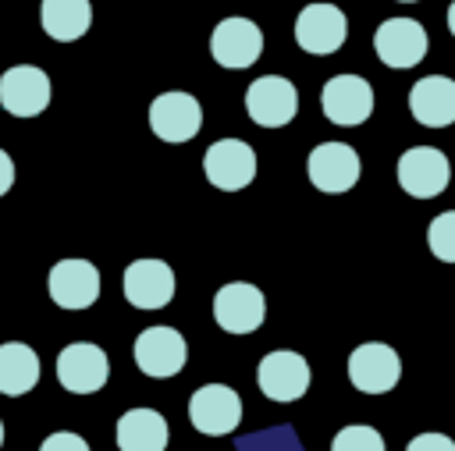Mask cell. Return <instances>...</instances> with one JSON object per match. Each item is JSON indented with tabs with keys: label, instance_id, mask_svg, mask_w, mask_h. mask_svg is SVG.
Instances as JSON below:
<instances>
[{
	"label": "cell",
	"instance_id": "cell-17",
	"mask_svg": "<svg viewBox=\"0 0 455 451\" xmlns=\"http://www.w3.org/2000/svg\"><path fill=\"white\" fill-rule=\"evenodd\" d=\"M124 298L142 309H164L174 298V270L164 259H135L124 266Z\"/></svg>",
	"mask_w": 455,
	"mask_h": 451
},
{
	"label": "cell",
	"instance_id": "cell-15",
	"mask_svg": "<svg viewBox=\"0 0 455 451\" xmlns=\"http://www.w3.org/2000/svg\"><path fill=\"white\" fill-rule=\"evenodd\" d=\"M185 359H188V344L174 327H146L135 337V366L146 376L167 380V376L181 373Z\"/></svg>",
	"mask_w": 455,
	"mask_h": 451
},
{
	"label": "cell",
	"instance_id": "cell-21",
	"mask_svg": "<svg viewBox=\"0 0 455 451\" xmlns=\"http://www.w3.org/2000/svg\"><path fill=\"white\" fill-rule=\"evenodd\" d=\"M39 25L57 43L82 39L89 32V25H92V4L89 0H43Z\"/></svg>",
	"mask_w": 455,
	"mask_h": 451
},
{
	"label": "cell",
	"instance_id": "cell-26",
	"mask_svg": "<svg viewBox=\"0 0 455 451\" xmlns=\"http://www.w3.org/2000/svg\"><path fill=\"white\" fill-rule=\"evenodd\" d=\"M405 451H455V440L448 433H416Z\"/></svg>",
	"mask_w": 455,
	"mask_h": 451
},
{
	"label": "cell",
	"instance_id": "cell-8",
	"mask_svg": "<svg viewBox=\"0 0 455 451\" xmlns=\"http://www.w3.org/2000/svg\"><path fill=\"white\" fill-rule=\"evenodd\" d=\"M149 128L164 142H188L203 128V107L192 92H160L149 103Z\"/></svg>",
	"mask_w": 455,
	"mask_h": 451
},
{
	"label": "cell",
	"instance_id": "cell-6",
	"mask_svg": "<svg viewBox=\"0 0 455 451\" xmlns=\"http://www.w3.org/2000/svg\"><path fill=\"white\" fill-rule=\"evenodd\" d=\"M210 53L220 67L228 71H242V67H252L263 53V32L256 21L249 18H224L220 25H213V36H210Z\"/></svg>",
	"mask_w": 455,
	"mask_h": 451
},
{
	"label": "cell",
	"instance_id": "cell-27",
	"mask_svg": "<svg viewBox=\"0 0 455 451\" xmlns=\"http://www.w3.org/2000/svg\"><path fill=\"white\" fill-rule=\"evenodd\" d=\"M11 185H14V160L0 149V195H7Z\"/></svg>",
	"mask_w": 455,
	"mask_h": 451
},
{
	"label": "cell",
	"instance_id": "cell-30",
	"mask_svg": "<svg viewBox=\"0 0 455 451\" xmlns=\"http://www.w3.org/2000/svg\"><path fill=\"white\" fill-rule=\"evenodd\" d=\"M398 4H416V0H398Z\"/></svg>",
	"mask_w": 455,
	"mask_h": 451
},
{
	"label": "cell",
	"instance_id": "cell-19",
	"mask_svg": "<svg viewBox=\"0 0 455 451\" xmlns=\"http://www.w3.org/2000/svg\"><path fill=\"white\" fill-rule=\"evenodd\" d=\"M409 110L423 128L455 124V82L448 75H427L409 92Z\"/></svg>",
	"mask_w": 455,
	"mask_h": 451
},
{
	"label": "cell",
	"instance_id": "cell-28",
	"mask_svg": "<svg viewBox=\"0 0 455 451\" xmlns=\"http://www.w3.org/2000/svg\"><path fill=\"white\" fill-rule=\"evenodd\" d=\"M448 28H451V36H455V0H451V7H448Z\"/></svg>",
	"mask_w": 455,
	"mask_h": 451
},
{
	"label": "cell",
	"instance_id": "cell-11",
	"mask_svg": "<svg viewBox=\"0 0 455 451\" xmlns=\"http://www.w3.org/2000/svg\"><path fill=\"white\" fill-rule=\"evenodd\" d=\"M188 419L206 437H224L242 423V398L228 384H203L188 398Z\"/></svg>",
	"mask_w": 455,
	"mask_h": 451
},
{
	"label": "cell",
	"instance_id": "cell-3",
	"mask_svg": "<svg viewBox=\"0 0 455 451\" xmlns=\"http://www.w3.org/2000/svg\"><path fill=\"white\" fill-rule=\"evenodd\" d=\"M0 107L11 117H36L50 107V75L36 64H14L0 75Z\"/></svg>",
	"mask_w": 455,
	"mask_h": 451
},
{
	"label": "cell",
	"instance_id": "cell-23",
	"mask_svg": "<svg viewBox=\"0 0 455 451\" xmlns=\"http://www.w3.org/2000/svg\"><path fill=\"white\" fill-rule=\"evenodd\" d=\"M427 245L441 263H455V210L437 213L427 227Z\"/></svg>",
	"mask_w": 455,
	"mask_h": 451
},
{
	"label": "cell",
	"instance_id": "cell-20",
	"mask_svg": "<svg viewBox=\"0 0 455 451\" xmlns=\"http://www.w3.org/2000/svg\"><path fill=\"white\" fill-rule=\"evenodd\" d=\"M167 440H171V430L156 408H128L117 419V447L121 451H164Z\"/></svg>",
	"mask_w": 455,
	"mask_h": 451
},
{
	"label": "cell",
	"instance_id": "cell-13",
	"mask_svg": "<svg viewBox=\"0 0 455 451\" xmlns=\"http://www.w3.org/2000/svg\"><path fill=\"white\" fill-rule=\"evenodd\" d=\"M267 316L263 291L245 281H231L213 295V320L228 334H252Z\"/></svg>",
	"mask_w": 455,
	"mask_h": 451
},
{
	"label": "cell",
	"instance_id": "cell-9",
	"mask_svg": "<svg viewBox=\"0 0 455 451\" xmlns=\"http://www.w3.org/2000/svg\"><path fill=\"white\" fill-rule=\"evenodd\" d=\"M110 376V359L100 344L89 341H75L68 348H60L57 355V380L64 391L71 394H92L107 384Z\"/></svg>",
	"mask_w": 455,
	"mask_h": 451
},
{
	"label": "cell",
	"instance_id": "cell-5",
	"mask_svg": "<svg viewBox=\"0 0 455 451\" xmlns=\"http://www.w3.org/2000/svg\"><path fill=\"white\" fill-rule=\"evenodd\" d=\"M256 384L270 401H299L309 391V362L299 352H267L256 366Z\"/></svg>",
	"mask_w": 455,
	"mask_h": 451
},
{
	"label": "cell",
	"instance_id": "cell-12",
	"mask_svg": "<svg viewBox=\"0 0 455 451\" xmlns=\"http://www.w3.org/2000/svg\"><path fill=\"white\" fill-rule=\"evenodd\" d=\"M245 110L259 128H284L299 110V92L284 75H263L245 89Z\"/></svg>",
	"mask_w": 455,
	"mask_h": 451
},
{
	"label": "cell",
	"instance_id": "cell-1",
	"mask_svg": "<svg viewBox=\"0 0 455 451\" xmlns=\"http://www.w3.org/2000/svg\"><path fill=\"white\" fill-rule=\"evenodd\" d=\"M451 181V163L441 149L434 146H412L398 156V185L412 199H434L448 188Z\"/></svg>",
	"mask_w": 455,
	"mask_h": 451
},
{
	"label": "cell",
	"instance_id": "cell-18",
	"mask_svg": "<svg viewBox=\"0 0 455 451\" xmlns=\"http://www.w3.org/2000/svg\"><path fill=\"white\" fill-rule=\"evenodd\" d=\"M46 288L60 309H89L100 298V270L89 259H60L53 263Z\"/></svg>",
	"mask_w": 455,
	"mask_h": 451
},
{
	"label": "cell",
	"instance_id": "cell-14",
	"mask_svg": "<svg viewBox=\"0 0 455 451\" xmlns=\"http://www.w3.org/2000/svg\"><path fill=\"white\" fill-rule=\"evenodd\" d=\"M427 28L419 25V21H412V18H387L384 25H377V32H373V50H377V57L387 64V67H395V71H402V67H416L423 57H427Z\"/></svg>",
	"mask_w": 455,
	"mask_h": 451
},
{
	"label": "cell",
	"instance_id": "cell-4",
	"mask_svg": "<svg viewBox=\"0 0 455 451\" xmlns=\"http://www.w3.org/2000/svg\"><path fill=\"white\" fill-rule=\"evenodd\" d=\"M203 170L206 181L220 192H238L256 178V153L242 138H217L203 153Z\"/></svg>",
	"mask_w": 455,
	"mask_h": 451
},
{
	"label": "cell",
	"instance_id": "cell-7",
	"mask_svg": "<svg viewBox=\"0 0 455 451\" xmlns=\"http://www.w3.org/2000/svg\"><path fill=\"white\" fill-rule=\"evenodd\" d=\"M320 110L331 124L355 128L373 114V89L359 75H334L320 92Z\"/></svg>",
	"mask_w": 455,
	"mask_h": 451
},
{
	"label": "cell",
	"instance_id": "cell-25",
	"mask_svg": "<svg viewBox=\"0 0 455 451\" xmlns=\"http://www.w3.org/2000/svg\"><path fill=\"white\" fill-rule=\"evenodd\" d=\"M39 451H89V444H85V437H78L71 430H57L39 444Z\"/></svg>",
	"mask_w": 455,
	"mask_h": 451
},
{
	"label": "cell",
	"instance_id": "cell-16",
	"mask_svg": "<svg viewBox=\"0 0 455 451\" xmlns=\"http://www.w3.org/2000/svg\"><path fill=\"white\" fill-rule=\"evenodd\" d=\"M306 170H309L313 188L338 195V192H348L359 181L363 163H359V153L352 146H345V142H323V146H316L309 153Z\"/></svg>",
	"mask_w": 455,
	"mask_h": 451
},
{
	"label": "cell",
	"instance_id": "cell-24",
	"mask_svg": "<svg viewBox=\"0 0 455 451\" xmlns=\"http://www.w3.org/2000/svg\"><path fill=\"white\" fill-rule=\"evenodd\" d=\"M331 451H387V444L373 426H359L355 423V426H345V430L334 433Z\"/></svg>",
	"mask_w": 455,
	"mask_h": 451
},
{
	"label": "cell",
	"instance_id": "cell-10",
	"mask_svg": "<svg viewBox=\"0 0 455 451\" xmlns=\"http://www.w3.org/2000/svg\"><path fill=\"white\" fill-rule=\"evenodd\" d=\"M402 376V359L384 341H366L348 355V380L363 394H387Z\"/></svg>",
	"mask_w": 455,
	"mask_h": 451
},
{
	"label": "cell",
	"instance_id": "cell-29",
	"mask_svg": "<svg viewBox=\"0 0 455 451\" xmlns=\"http://www.w3.org/2000/svg\"><path fill=\"white\" fill-rule=\"evenodd\" d=\"M0 444H4V423H0Z\"/></svg>",
	"mask_w": 455,
	"mask_h": 451
},
{
	"label": "cell",
	"instance_id": "cell-2",
	"mask_svg": "<svg viewBox=\"0 0 455 451\" xmlns=\"http://www.w3.org/2000/svg\"><path fill=\"white\" fill-rule=\"evenodd\" d=\"M348 36V18L334 4H306L295 18V39L313 57H331Z\"/></svg>",
	"mask_w": 455,
	"mask_h": 451
},
{
	"label": "cell",
	"instance_id": "cell-22",
	"mask_svg": "<svg viewBox=\"0 0 455 451\" xmlns=\"http://www.w3.org/2000/svg\"><path fill=\"white\" fill-rule=\"evenodd\" d=\"M39 380V355L25 341L0 344V394L18 398L28 394Z\"/></svg>",
	"mask_w": 455,
	"mask_h": 451
}]
</instances>
